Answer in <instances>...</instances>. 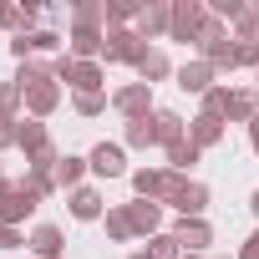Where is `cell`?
I'll return each mask as SVG.
<instances>
[{
  "label": "cell",
  "instance_id": "6da1fadb",
  "mask_svg": "<svg viewBox=\"0 0 259 259\" xmlns=\"http://www.w3.org/2000/svg\"><path fill=\"white\" fill-rule=\"evenodd\" d=\"M133 188H138V198H148V203H168L178 188H183V173H173V168H138L133 173Z\"/></svg>",
  "mask_w": 259,
  "mask_h": 259
},
{
  "label": "cell",
  "instance_id": "7a4b0ae2",
  "mask_svg": "<svg viewBox=\"0 0 259 259\" xmlns=\"http://www.w3.org/2000/svg\"><path fill=\"white\" fill-rule=\"evenodd\" d=\"M51 71H56V81L76 87V97L102 92V66H97V61H71V56H56V61H51Z\"/></svg>",
  "mask_w": 259,
  "mask_h": 259
},
{
  "label": "cell",
  "instance_id": "3957f363",
  "mask_svg": "<svg viewBox=\"0 0 259 259\" xmlns=\"http://www.w3.org/2000/svg\"><path fill=\"white\" fill-rule=\"evenodd\" d=\"M102 56H107V61H127V66H138V61L148 56V41H143L133 26H117V31H107Z\"/></svg>",
  "mask_w": 259,
  "mask_h": 259
},
{
  "label": "cell",
  "instance_id": "277c9868",
  "mask_svg": "<svg viewBox=\"0 0 259 259\" xmlns=\"http://www.w3.org/2000/svg\"><path fill=\"white\" fill-rule=\"evenodd\" d=\"M203 21H208V6H203V0H173V26H168V36H173V41H198Z\"/></svg>",
  "mask_w": 259,
  "mask_h": 259
},
{
  "label": "cell",
  "instance_id": "5b68a950",
  "mask_svg": "<svg viewBox=\"0 0 259 259\" xmlns=\"http://www.w3.org/2000/svg\"><path fill=\"white\" fill-rule=\"evenodd\" d=\"M36 193L26 188V183H6L0 178V224H21L26 213H36Z\"/></svg>",
  "mask_w": 259,
  "mask_h": 259
},
{
  "label": "cell",
  "instance_id": "8992f818",
  "mask_svg": "<svg viewBox=\"0 0 259 259\" xmlns=\"http://www.w3.org/2000/svg\"><path fill=\"white\" fill-rule=\"evenodd\" d=\"M112 107H117L127 122H143V117H153V87H148V81H127V87L112 97Z\"/></svg>",
  "mask_w": 259,
  "mask_h": 259
},
{
  "label": "cell",
  "instance_id": "52a82bcc",
  "mask_svg": "<svg viewBox=\"0 0 259 259\" xmlns=\"http://www.w3.org/2000/svg\"><path fill=\"white\" fill-rule=\"evenodd\" d=\"M16 148L26 153V163H31V158H41V153H56V148H51V133H46V122H41V117L16 122Z\"/></svg>",
  "mask_w": 259,
  "mask_h": 259
},
{
  "label": "cell",
  "instance_id": "ba28073f",
  "mask_svg": "<svg viewBox=\"0 0 259 259\" xmlns=\"http://www.w3.org/2000/svg\"><path fill=\"white\" fill-rule=\"evenodd\" d=\"M122 208H127V224H133V234H163V203L138 198V203H122Z\"/></svg>",
  "mask_w": 259,
  "mask_h": 259
},
{
  "label": "cell",
  "instance_id": "9c48e42d",
  "mask_svg": "<svg viewBox=\"0 0 259 259\" xmlns=\"http://www.w3.org/2000/svg\"><path fill=\"white\" fill-rule=\"evenodd\" d=\"M87 163H92V173H97V178H122V173H127V158H122V148H117V143H97Z\"/></svg>",
  "mask_w": 259,
  "mask_h": 259
},
{
  "label": "cell",
  "instance_id": "30bf717a",
  "mask_svg": "<svg viewBox=\"0 0 259 259\" xmlns=\"http://www.w3.org/2000/svg\"><path fill=\"white\" fill-rule=\"evenodd\" d=\"M188 143L203 153V148H219L224 143V117H208V112H198L193 122H188Z\"/></svg>",
  "mask_w": 259,
  "mask_h": 259
},
{
  "label": "cell",
  "instance_id": "8fae6325",
  "mask_svg": "<svg viewBox=\"0 0 259 259\" xmlns=\"http://www.w3.org/2000/svg\"><path fill=\"white\" fill-rule=\"evenodd\" d=\"M168 26H173V6H163V0H153V6H143V16H138V36L148 41V36H168Z\"/></svg>",
  "mask_w": 259,
  "mask_h": 259
},
{
  "label": "cell",
  "instance_id": "7c38bea8",
  "mask_svg": "<svg viewBox=\"0 0 259 259\" xmlns=\"http://www.w3.org/2000/svg\"><path fill=\"white\" fill-rule=\"evenodd\" d=\"M173 239H178V249H183V254H198L203 244H213V229H208L203 219H178Z\"/></svg>",
  "mask_w": 259,
  "mask_h": 259
},
{
  "label": "cell",
  "instance_id": "4fadbf2b",
  "mask_svg": "<svg viewBox=\"0 0 259 259\" xmlns=\"http://www.w3.org/2000/svg\"><path fill=\"white\" fill-rule=\"evenodd\" d=\"M168 203H173V208H178L183 219H198V213L208 208V188H203V183H188V178H183V188H178V193H173Z\"/></svg>",
  "mask_w": 259,
  "mask_h": 259
},
{
  "label": "cell",
  "instance_id": "5bb4252c",
  "mask_svg": "<svg viewBox=\"0 0 259 259\" xmlns=\"http://www.w3.org/2000/svg\"><path fill=\"white\" fill-rule=\"evenodd\" d=\"M213 76H219V71H213L203 56H198V61H188V66H178V87H183V92H198V97L213 87Z\"/></svg>",
  "mask_w": 259,
  "mask_h": 259
},
{
  "label": "cell",
  "instance_id": "9a60e30c",
  "mask_svg": "<svg viewBox=\"0 0 259 259\" xmlns=\"http://www.w3.org/2000/svg\"><path fill=\"white\" fill-rule=\"evenodd\" d=\"M26 107H31V117H51V112L61 107V81H41V87H31V92H26Z\"/></svg>",
  "mask_w": 259,
  "mask_h": 259
},
{
  "label": "cell",
  "instance_id": "2e32d148",
  "mask_svg": "<svg viewBox=\"0 0 259 259\" xmlns=\"http://www.w3.org/2000/svg\"><path fill=\"white\" fill-rule=\"evenodd\" d=\"M153 138H158L163 148L183 143V138H188V133H183V117H178V112H168V107H158V112H153Z\"/></svg>",
  "mask_w": 259,
  "mask_h": 259
},
{
  "label": "cell",
  "instance_id": "e0dca14e",
  "mask_svg": "<svg viewBox=\"0 0 259 259\" xmlns=\"http://www.w3.org/2000/svg\"><path fill=\"white\" fill-rule=\"evenodd\" d=\"M102 46H107V36L102 31H71V61H97L102 56Z\"/></svg>",
  "mask_w": 259,
  "mask_h": 259
},
{
  "label": "cell",
  "instance_id": "ac0fdd59",
  "mask_svg": "<svg viewBox=\"0 0 259 259\" xmlns=\"http://www.w3.org/2000/svg\"><path fill=\"white\" fill-rule=\"evenodd\" d=\"M26 244L36 249V259H56V254H61V229H56V224H36Z\"/></svg>",
  "mask_w": 259,
  "mask_h": 259
},
{
  "label": "cell",
  "instance_id": "d6986e66",
  "mask_svg": "<svg viewBox=\"0 0 259 259\" xmlns=\"http://www.w3.org/2000/svg\"><path fill=\"white\" fill-rule=\"evenodd\" d=\"M107 21V0H81V6H71V31H97Z\"/></svg>",
  "mask_w": 259,
  "mask_h": 259
},
{
  "label": "cell",
  "instance_id": "ffe728a7",
  "mask_svg": "<svg viewBox=\"0 0 259 259\" xmlns=\"http://www.w3.org/2000/svg\"><path fill=\"white\" fill-rule=\"evenodd\" d=\"M87 168H92L87 158H71V153H66V158H61V163L51 168V178H56V188H81V178H87Z\"/></svg>",
  "mask_w": 259,
  "mask_h": 259
},
{
  "label": "cell",
  "instance_id": "44dd1931",
  "mask_svg": "<svg viewBox=\"0 0 259 259\" xmlns=\"http://www.w3.org/2000/svg\"><path fill=\"white\" fill-rule=\"evenodd\" d=\"M0 26L16 31V36H31V26H36V6H0Z\"/></svg>",
  "mask_w": 259,
  "mask_h": 259
},
{
  "label": "cell",
  "instance_id": "7402d4cb",
  "mask_svg": "<svg viewBox=\"0 0 259 259\" xmlns=\"http://www.w3.org/2000/svg\"><path fill=\"white\" fill-rule=\"evenodd\" d=\"M41 81H56L51 61H21V71H16V87H21V97H26L31 87H41Z\"/></svg>",
  "mask_w": 259,
  "mask_h": 259
},
{
  "label": "cell",
  "instance_id": "603a6c76",
  "mask_svg": "<svg viewBox=\"0 0 259 259\" xmlns=\"http://www.w3.org/2000/svg\"><path fill=\"white\" fill-rule=\"evenodd\" d=\"M66 203H71L76 219H97V213H102V193H97V188H71Z\"/></svg>",
  "mask_w": 259,
  "mask_h": 259
},
{
  "label": "cell",
  "instance_id": "cb8c5ba5",
  "mask_svg": "<svg viewBox=\"0 0 259 259\" xmlns=\"http://www.w3.org/2000/svg\"><path fill=\"white\" fill-rule=\"evenodd\" d=\"M229 117L234 122H254L259 117V92H234L229 97Z\"/></svg>",
  "mask_w": 259,
  "mask_h": 259
},
{
  "label": "cell",
  "instance_id": "d4e9b609",
  "mask_svg": "<svg viewBox=\"0 0 259 259\" xmlns=\"http://www.w3.org/2000/svg\"><path fill=\"white\" fill-rule=\"evenodd\" d=\"M138 76H143L148 87H153V81H163V76H168V56H163V51H148V56L138 61Z\"/></svg>",
  "mask_w": 259,
  "mask_h": 259
},
{
  "label": "cell",
  "instance_id": "484cf974",
  "mask_svg": "<svg viewBox=\"0 0 259 259\" xmlns=\"http://www.w3.org/2000/svg\"><path fill=\"white\" fill-rule=\"evenodd\" d=\"M193 163H198V148H193L188 138L168 148V168H173V173H183V168H193Z\"/></svg>",
  "mask_w": 259,
  "mask_h": 259
},
{
  "label": "cell",
  "instance_id": "4316f807",
  "mask_svg": "<svg viewBox=\"0 0 259 259\" xmlns=\"http://www.w3.org/2000/svg\"><path fill=\"white\" fill-rule=\"evenodd\" d=\"M234 41H259V6H244L239 11V21H234Z\"/></svg>",
  "mask_w": 259,
  "mask_h": 259
},
{
  "label": "cell",
  "instance_id": "83f0119b",
  "mask_svg": "<svg viewBox=\"0 0 259 259\" xmlns=\"http://www.w3.org/2000/svg\"><path fill=\"white\" fill-rule=\"evenodd\" d=\"M21 102H26V97H21V87H16V81H0V112H6V122H21V117H16V112H21Z\"/></svg>",
  "mask_w": 259,
  "mask_h": 259
},
{
  "label": "cell",
  "instance_id": "f1b7e54d",
  "mask_svg": "<svg viewBox=\"0 0 259 259\" xmlns=\"http://www.w3.org/2000/svg\"><path fill=\"white\" fill-rule=\"evenodd\" d=\"M229 97H234L229 87H208V92H203V112H208V117H229Z\"/></svg>",
  "mask_w": 259,
  "mask_h": 259
},
{
  "label": "cell",
  "instance_id": "f546056e",
  "mask_svg": "<svg viewBox=\"0 0 259 259\" xmlns=\"http://www.w3.org/2000/svg\"><path fill=\"white\" fill-rule=\"evenodd\" d=\"M148 259H183V249H178V239H173V234H153Z\"/></svg>",
  "mask_w": 259,
  "mask_h": 259
},
{
  "label": "cell",
  "instance_id": "4dcf8cb0",
  "mask_svg": "<svg viewBox=\"0 0 259 259\" xmlns=\"http://www.w3.org/2000/svg\"><path fill=\"white\" fill-rule=\"evenodd\" d=\"M143 16V6H127V0H107V21H112V31L117 26H127V21H138Z\"/></svg>",
  "mask_w": 259,
  "mask_h": 259
},
{
  "label": "cell",
  "instance_id": "1f68e13d",
  "mask_svg": "<svg viewBox=\"0 0 259 259\" xmlns=\"http://www.w3.org/2000/svg\"><path fill=\"white\" fill-rule=\"evenodd\" d=\"M127 143H133V148H153V143H158V138H153V117L127 122Z\"/></svg>",
  "mask_w": 259,
  "mask_h": 259
},
{
  "label": "cell",
  "instance_id": "d6a6232c",
  "mask_svg": "<svg viewBox=\"0 0 259 259\" xmlns=\"http://www.w3.org/2000/svg\"><path fill=\"white\" fill-rule=\"evenodd\" d=\"M107 234H112V239H133V224H127V208H107Z\"/></svg>",
  "mask_w": 259,
  "mask_h": 259
},
{
  "label": "cell",
  "instance_id": "836d02e7",
  "mask_svg": "<svg viewBox=\"0 0 259 259\" xmlns=\"http://www.w3.org/2000/svg\"><path fill=\"white\" fill-rule=\"evenodd\" d=\"M234 66H254L259 71V41H234Z\"/></svg>",
  "mask_w": 259,
  "mask_h": 259
},
{
  "label": "cell",
  "instance_id": "e575fe53",
  "mask_svg": "<svg viewBox=\"0 0 259 259\" xmlns=\"http://www.w3.org/2000/svg\"><path fill=\"white\" fill-rule=\"evenodd\" d=\"M76 112H81V117H102V112H107V97H102V92H87V97H76Z\"/></svg>",
  "mask_w": 259,
  "mask_h": 259
},
{
  "label": "cell",
  "instance_id": "d590c367",
  "mask_svg": "<svg viewBox=\"0 0 259 259\" xmlns=\"http://www.w3.org/2000/svg\"><path fill=\"white\" fill-rule=\"evenodd\" d=\"M61 46V36H51V31H31V51H56Z\"/></svg>",
  "mask_w": 259,
  "mask_h": 259
},
{
  "label": "cell",
  "instance_id": "8d00e7d4",
  "mask_svg": "<svg viewBox=\"0 0 259 259\" xmlns=\"http://www.w3.org/2000/svg\"><path fill=\"white\" fill-rule=\"evenodd\" d=\"M26 239H21V229L16 224H0V249H21Z\"/></svg>",
  "mask_w": 259,
  "mask_h": 259
},
{
  "label": "cell",
  "instance_id": "74e56055",
  "mask_svg": "<svg viewBox=\"0 0 259 259\" xmlns=\"http://www.w3.org/2000/svg\"><path fill=\"white\" fill-rule=\"evenodd\" d=\"M11 51H16L21 61H31V36H16V41H11Z\"/></svg>",
  "mask_w": 259,
  "mask_h": 259
},
{
  "label": "cell",
  "instance_id": "f35d334b",
  "mask_svg": "<svg viewBox=\"0 0 259 259\" xmlns=\"http://www.w3.org/2000/svg\"><path fill=\"white\" fill-rule=\"evenodd\" d=\"M239 259H259V234H249V239H244V249H239Z\"/></svg>",
  "mask_w": 259,
  "mask_h": 259
},
{
  "label": "cell",
  "instance_id": "ab89813d",
  "mask_svg": "<svg viewBox=\"0 0 259 259\" xmlns=\"http://www.w3.org/2000/svg\"><path fill=\"white\" fill-rule=\"evenodd\" d=\"M16 143V122H0V148H11Z\"/></svg>",
  "mask_w": 259,
  "mask_h": 259
},
{
  "label": "cell",
  "instance_id": "60d3db41",
  "mask_svg": "<svg viewBox=\"0 0 259 259\" xmlns=\"http://www.w3.org/2000/svg\"><path fill=\"white\" fill-rule=\"evenodd\" d=\"M249 143H254V153H259V117L249 122Z\"/></svg>",
  "mask_w": 259,
  "mask_h": 259
},
{
  "label": "cell",
  "instance_id": "b9f144b4",
  "mask_svg": "<svg viewBox=\"0 0 259 259\" xmlns=\"http://www.w3.org/2000/svg\"><path fill=\"white\" fill-rule=\"evenodd\" d=\"M249 208H254V219H259V188H254V198H249Z\"/></svg>",
  "mask_w": 259,
  "mask_h": 259
},
{
  "label": "cell",
  "instance_id": "7bdbcfd3",
  "mask_svg": "<svg viewBox=\"0 0 259 259\" xmlns=\"http://www.w3.org/2000/svg\"><path fill=\"white\" fill-rule=\"evenodd\" d=\"M133 259H148V249H143V254H133Z\"/></svg>",
  "mask_w": 259,
  "mask_h": 259
},
{
  "label": "cell",
  "instance_id": "ee69618b",
  "mask_svg": "<svg viewBox=\"0 0 259 259\" xmlns=\"http://www.w3.org/2000/svg\"><path fill=\"white\" fill-rule=\"evenodd\" d=\"M183 259H198V254H183Z\"/></svg>",
  "mask_w": 259,
  "mask_h": 259
},
{
  "label": "cell",
  "instance_id": "f6af8a7d",
  "mask_svg": "<svg viewBox=\"0 0 259 259\" xmlns=\"http://www.w3.org/2000/svg\"><path fill=\"white\" fill-rule=\"evenodd\" d=\"M254 92H259V76H254Z\"/></svg>",
  "mask_w": 259,
  "mask_h": 259
},
{
  "label": "cell",
  "instance_id": "bcb514c9",
  "mask_svg": "<svg viewBox=\"0 0 259 259\" xmlns=\"http://www.w3.org/2000/svg\"><path fill=\"white\" fill-rule=\"evenodd\" d=\"M0 122H6V112H0Z\"/></svg>",
  "mask_w": 259,
  "mask_h": 259
}]
</instances>
